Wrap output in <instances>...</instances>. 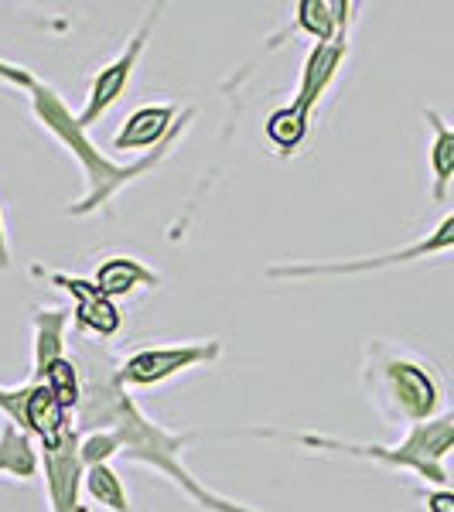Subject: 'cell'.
Returning a JSON list of instances; mask_svg holds the SVG:
<instances>
[{"instance_id":"5bb4252c","label":"cell","mask_w":454,"mask_h":512,"mask_svg":"<svg viewBox=\"0 0 454 512\" xmlns=\"http://www.w3.org/2000/svg\"><path fill=\"white\" fill-rule=\"evenodd\" d=\"M69 318V308H38L31 315V325H35V373H31V383H41L48 366L65 359V325H69Z\"/></svg>"},{"instance_id":"9a60e30c","label":"cell","mask_w":454,"mask_h":512,"mask_svg":"<svg viewBox=\"0 0 454 512\" xmlns=\"http://www.w3.org/2000/svg\"><path fill=\"white\" fill-rule=\"evenodd\" d=\"M0 475L31 482L41 475V448L28 431L14 427L11 420L0 424Z\"/></svg>"},{"instance_id":"9c48e42d","label":"cell","mask_w":454,"mask_h":512,"mask_svg":"<svg viewBox=\"0 0 454 512\" xmlns=\"http://www.w3.org/2000/svg\"><path fill=\"white\" fill-rule=\"evenodd\" d=\"M52 284L62 287V291L76 301V308H72V321H76L79 332L103 338V342L120 332L123 315H120L117 301H110V297L99 291L93 280H82V277H72V274H52Z\"/></svg>"},{"instance_id":"8992f818","label":"cell","mask_w":454,"mask_h":512,"mask_svg":"<svg viewBox=\"0 0 454 512\" xmlns=\"http://www.w3.org/2000/svg\"><path fill=\"white\" fill-rule=\"evenodd\" d=\"M222 355L219 342H188V345H151V349H140L117 366V376L123 390H147V386H158L175 379L185 369L209 366Z\"/></svg>"},{"instance_id":"ac0fdd59","label":"cell","mask_w":454,"mask_h":512,"mask_svg":"<svg viewBox=\"0 0 454 512\" xmlns=\"http://www.w3.org/2000/svg\"><path fill=\"white\" fill-rule=\"evenodd\" d=\"M82 489L89 492V499L99 502V506H106L110 512H130V499H127V492H123V482L110 465L86 468Z\"/></svg>"},{"instance_id":"7a4b0ae2","label":"cell","mask_w":454,"mask_h":512,"mask_svg":"<svg viewBox=\"0 0 454 512\" xmlns=\"http://www.w3.org/2000/svg\"><path fill=\"white\" fill-rule=\"evenodd\" d=\"M0 82L24 89V93H28V99H31V113L38 117L41 127H45L55 140H62V144L72 151V158L79 161V168H82V175H86V185L89 188H86V195H82L79 202L69 209L72 216H89V212L103 209V205L110 202V198L117 195L123 185H130L134 178L147 175V171H151L154 164H161L164 158H168L171 147H175L181 127L188 123V120L181 123L175 134H171V140H164L161 147H154V151L147 154V158H137L134 164H113L93 144V140H89L86 130L79 127V117L69 110V106H65V99L55 93V89L48 86V82L35 79L28 69H24V65H14V62H4V59H0Z\"/></svg>"},{"instance_id":"6da1fadb","label":"cell","mask_w":454,"mask_h":512,"mask_svg":"<svg viewBox=\"0 0 454 512\" xmlns=\"http://www.w3.org/2000/svg\"><path fill=\"white\" fill-rule=\"evenodd\" d=\"M79 373H82V403L76 410V427L79 434L89 431H117L123 441V458L147 465L154 472L178 485L195 506L209 512H257L250 506H239V502L226 499V495L205 489L202 482L192 475V468L181 461V454L192 441L205 434H171L161 424H154L151 417L134 403L130 390H123L117 366L106 359L99 349L82 345L79 349Z\"/></svg>"},{"instance_id":"7c38bea8","label":"cell","mask_w":454,"mask_h":512,"mask_svg":"<svg viewBox=\"0 0 454 512\" xmlns=\"http://www.w3.org/2000/svg\"><path fill=\"white\" fill-rule=\"evenodd\" d=\"M72 427H76L72 410L62 407L59 396L48 390L45 383H31L28 407H24V431L35 437L38 444H55Z\"/></svg>"},{"instance_id":"7402d4cb","label":"cell","mask_w":454,"mask_h":512,"mask_svg":"<svg viewBox=\"0 0 454 512\" xmlns=\"http://www.w3.org/2000/svg\"><path fill=\"white\" fill-rule=\"evenodd\" d=\"M427 512H454V492L444 485V489H431L424 495Z\"/></svg>"},{"instance_id":"52a82bcc","label":"cell","mask_w":454,"mask_h":512,"mask_svg":"<svg viewBox=\"0 0 454 512\" xmlns=\"http://www.w3.org/2000/svg\"><path fill=\"white\" fill-rule=\"evenodd\" d=\"M151 28H154V14L140 24L134 35H130L127 48H123L117 59L106 62L103 69L96 72L93 86H89V96H86V106H82V113H79V127L82 130H89L96 120H103L106 113L120 103V96L127 93L130 79H134V72L140 65V55H144V48H147V38H151Z\"/></svg>"},{"instance_id":"5b68a950","label":"cell","mask_w":454,"mask_h":512,"mask_svg":"<svg viewBox=\"0 0 454 512\" xmlns=\"http://www.w3.org/2000/svg\"><path fill=\"white\" fill-rule=\"evenodd\" d=\"M454 250V212L444 216L427 236L414 239V243L400 246L390 253L376 256H356V260H335V263H284V267H270V280H315V277H356V274H376L386 267H400V263H414L424 256H437Z\"/></svg>"},{"instance_id":"e0dca14e","label":"cell","mask_w":454,"mask_h":512,"mask_svg":"<svg viewBox=\"0 0 454 512\" xmlns=\"http://www.w3.org/2000/svg\"><path fill=\"white\" fill-rule=\"evenodd\" d=\"M308 130H311V113L297 110L294 103L280 106L263 123V137L277 147V154H294L308 140Z\"/></svg>"},{"instance_id":"d6986e66","label":"cell","mask_w":454,"mask_h":512,"mask_svg":"<svg viewBox=\"0 0 454 512\" xmlns=\"http://www.w3.org/2000/svg\"><path fill=\"white\" fill-rule=\"evenodd\" d=\"M41 383L59 396V403L65 410H79V403H82V373H79V366L69 359V355L59 359V362H52Z\"/></svg>"},{"instance_id":"8fae6325","label":"cell","mask_w":454,"mask_h":512,"mask_svg":"<svg viewBox=\"0 0 454 512\" xmlns=\"http://www.w3.org/2000/svg\"><path fill=\"white\" fill-rule=\"evenodd\" d=\"M345 55H349V45H345V41H332V45L311 48L308 59H304V69H301V86H297V96H294L297 110L315 113L321 96L328 93V86H332L338 69H342Z\"/></svg>"},{"instance_id":"3957f363","label":"cell","mask_w":454,"mask_h":512,"mask_svg":"<svg viewBox=\"0 0 454 512\" xmlns=\"http://www.w3.org/2000/svg\"><path fill=\"white\" fill-rule=\"evenodd\" d=\"M366 390L373 396L376 410L390 424H424L441 417L444 386L437 373L417 355L396 352L390 345L376 342L366 359Z\"/></svg>"},{"instance_id":"4fadbf2b","label":"cell","mask_w":454,"mask_h":512,"mask_svg":"<svg viewBox=\"0 0 454 512\" xmlns=\"http://www.w3.org/2000/svg\"><path fill=\"white\" fill-rule=\"evenodd\" d=\"M93 284L110 301H117V297H130L134 291H154L161 284V277L154 270H147L140 260H134V256H110V260H103L96 267Z\"/></svg>"},{"instance_id":"30bf717a","label":"cell","mask_w":454,"mask_h":512,"mask_svg":"<svg viewBox=\"0 0 454 512\" xmlns=\"http://www.w3.org/2000/svg\"><path fill=\"white\" fill-rule=\"evenodd\" d=\"M185 120H192V110H178V106H140L120 123L117 137H113V151H147V147H161L164 140L181 127Z\"/></svg>"},{"instance_id":"ffe728a7","label":"cell","mask_w":454,"mask_h":512,"mask_svg":"<svg viewBox=\"0 0 454 512\" xmlns=\"http://www.w3.org/2000/svg\"><path fill=\"white\" fill-rule=\"evenodd\" d=\"M120 451H123V441L117 431H89V434H82V441H79V458L86 468L110 465V458H117Z\"/></svg>"},{"instance_id":"603a6c76","label":"cell","mask_w":454,"mask_h":512,"mask_svg":"<svg viewBox=\"0 0 454 512\" xmlns=\"http://www.w3.org/2000/svg\"><path fill=\"white\" fill-rule=\"evenodd\" d=\"M0 267H11V246H7V229H4V212H0Z\"/></svg>"},{"instance_id":"277c9868","label":"cell","mask_w":454,"mask_h":512,"mask_svg":"<svg viewBox=\"0 0 454 512\" xmlns=\"http://www.w3.org/2000/svg\"><path fill=\"white\" fill-rule=\"evenodd\" d=\"M291 441L304 444L315 451H335V454H352V458H366L376 465L396 468V472H414L424 482H431L434 489L448 485V454L454 451V414H441L424 424H414L400 444L386 448V444H356V441H338V437H321V434H291Z\"/></svg>"},{"instance_id":"ba28073f","label":"cell","mask_w":454,"mask_h":512,"mask_svg":"<svg viewBox=\"0 0 454 512\" xmlns=\"http://www.w3.org/2000/svg\"><path fill=\"white\" fill-rule=\"evenodd\" d=\"M79 427L65 431L55 444H38L41 448V475H45L48 509L52 512H86L79 506V489L86 482V465L79 458Z\"/></svg>"},{"instance_id":"44dd1931","label":"cell","mask_w":454,"mask_h":512,"mask_svg":"<svg viewBox=\"0 0 454 512\" xmlns=\"http://www.w3.org/2000/svg\"><path fill=\"white\" fill-rule=\"evenodd\" d=\"M28 390L31 383L24 386H0V414H4V420H11L14 427H21L24 431V407H28Z\"/></svg>"},{"instance_id":"2e32d148","label":"cell","mask_w":454,"mask_h":512,"mask_svg":"<svg viewBox=\"0 0 454 512\" xmlns=\"http://www.w3.org/2000/svg\"><path fill=\"white\" fill-rule=\"evenodd\" d=\"M431 123V195L434 202H448L451 181H454V127H448L434 110L424 113Z\"/></svg>"}]
</instances>
